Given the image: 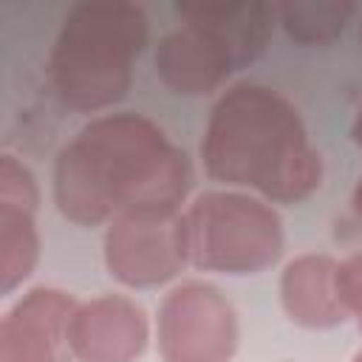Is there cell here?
<instances>
[{"label":"cell","instance_id":"1","mask_svg":"<svg viewBox=\"0 0 362 362\" xmlns=\"http://www.w3.org/2000/svg\"><path fill=\"white\" fill-rule=\"evenodd\" d=\"M189 187L187 153L139 113L90 119L54 164L57 209L79 226L139 209H178Z\"/></svg>","mask_w":362,"mask_h":362},{"label":"cell","instance_id":"2","mask_svg":"<svg viewBox=\"0 0 362 362\" xmlns=\"http://www.w3.org/2000/svg\"><path fill=\"white\" fill-rule=\"evenodd\" d=\"M201 158L209 178L249 187L280 204L305 201L322 178L320 153L297 107L260 82H240L221 93L206 119Z\"/></svg>","mask_w":362,"mask_h":362},{"label":"cell","instance_id":"3","mask_svg":"<svg viewBox=\"0 0 362 362\" xmlns=\"http://www.w3.org/2000/svg\"><path fill=\"white\" fill-rule=\"evenodd\" d=\"M150 40L147 14L133 3H76L54 40L48 71L57 96L74 110L116 105L133 79V59Z\"/></svg>","mask_w":362,"mask_h":362},{"label":"cell","instance_id":"4","mask_svg":"<svg viewBox=\"0 0 362 362\" xmlns=\"http://www.w3.org/2000/svg\"><path fill=\"white\" fill-rule=\"evenodd\" d=\"M189 263L201 272L257 274L283 255V221L260 198L201 192L184 212Z\"/></svg>","mask_w":362,"mask_h":362},{"label":"cell","instance_id":"5","mask_svg":"<svg viewBox=\"0 0 362 362\" xmlns=\"http://www.w3.org/2000/svg\"><path fill=\"white\" fill-rule=\"evenodd\" d=\"M164 362H232L238 351V314L209 283L170 288L156 317Z\"/></svg>","mask_w":362,"mask_h":362},{"label":"cell","instance_id":"6","mask_svg":"<svg viewBox=\"0 0 362 362\" xmlns=\"http://www.w3.org/2000/svg\"><path fill=\"white\" fill-rule=\"evenodd\" d=\"M189 263L184 215L178 209H139L110 221L105 232V266L130 288L164 286Z\"/></svg>","mask_w":362,"mask_h":362},{"label":"cell","instance_id":"7","mask_svg":"<svg viewBox=\"0 0 362 362\" xmlns=\"http://www.w3.org/2000/svg\"><path fill=\"white\" fill-rule=\"evenodd\" d=\"M147 337L144 308L122 294L79 303L68 322V348L76 362H136Z\"/></svg>","mask_w":362,"mask_h":362},{"label":"cell","instance_id":"8","mask_svg":"<svg viewBox=\"0 0 362 362\" xmlns=\"http://www.w3.org/2000/svg\"><path fill=\"white\" fill-rule=\"evenodd\" d=\"M74 308V297L59 288L23 294L0 322V362H65Z\"/></svg>","mask_w":362,"mask_h":362},{"label":"cell","instance_id":"9","mask_svg":"<svg viewBox=\"0 0 362 362\" xmlns=\"http://www.w3.org/2000/svg\"><path fill=\"white\" fill-rule=\"evenodd\" d=\"M40 189L31 170L14 156L0 158V283L14 291L37 266L40 235L34 212Z\"/></svg>","mask_w":362,"mask_h":362},{"label":"cell","instance_id":"10","mask_svg":"<svg viewBox=\"0 0 362 362\" xmlns=\"http://www.w3.org/2000/svg\"><path fill=\"white\" fill-rule=\"evenodd\" d=\"M175 14L206 31L232 59L235 71L252 65L272 40L277 8L269 3H178Z\"/></svg>","mask_w":362,"mask_h":362},{"label":"cell","instance_id":"11","mask_svg":"<svg viewBox=\"0 0 362 362\" xmlns=\"http://www.w3.org/2000/svg\"><path fill=\"white\" fill-rule=\"evenodd\" d=\"M235 71L226 51L201 28L181 25L156 45V74L181 96H204L218 90Z\"/></svg>","mask_w":362,"mask_h":362},{"label":"cell","instance_id":"12","mask_svg":"<svg viewBox=\"0 0 362 362\" xmlns=\"http://www.w3.org/2000/svg\"><path fill=\"white\" fill-rule=\"evenodd\" d=\"M280 303L291 322L303 328H334L348 320L337 294V260L328 255H300L286 263Z\"/></svg>","mask_w":362,"mask_h":362},{"label":"cell","instance_id":"13","mask_svg":"<svg viewBox=\"0 0 362 362\" xmlns=\"http://www.w3.org/2000/svg\"><path fill=\"white\" fill-rule=\"evenodd\" d=\"M354 11L356 6L345 0H288L277 6L280 25L300 45L334 42L345 31Z\"/></svg>","mask_w":362,"mask_h":362},{"label":"cell","instance_id":"14","mask_svg":"<svg viewBox=\"0 0 362 362\" xmlns=\"http://www.w3.org/2000/svg\"><path fill=\"white\" fill-rule=\"evenodd\" d=\"M337 294L348 317L362 320V252L337 263Z\"/></svg>","mask_w":362,"mask_h":362},{"label":"cell","instance_id":"15","mask_svg":"<svg viewBox=\"0 0 362 362\" xmlns=\"http://www.w3.org/2000/svg\"><path fill=\"white\" fill-rule=\"evenodd\" d=\"M354 212H356V221H359V226H362V178H359V184H356V189H354Z\"/></svg>","mask_w":362,"mask_h":362},{"label":"cell","instance_id":"16","mask_svg":"<svg viewBox=\"0 0 362 362\" xmlns=\"http://www.w3.org/2000/svg\"><path fill=\"white\" fill-rule=\"evenodd\" d=\"M351 136H354V141H356V147L362 150V110L356 113V119H354V127H351Z\"/></svg>","mask_w":362,"mask_h":362},{"label":"cell","instance_id":"17","mask_svg":"<svg viewBox=\"0 0 362 362\" xmlns=\"http://www.w3.org/2000/svg\"><path fill=\"white\" fill-rule=\"evenodd\" d=\"M351 362H362V351H356V354H354V359H351Z\"/></svg>","mask_w":362,"mask_h":362},{"label":"cell","instance_id":"18","mask_svg":"<svg viewBox=\"0 0 362 362\" xmlns=\"http://www.w3.org/2000/svg\"><path fill=\"white\" fill-rule=\"evenodd\" d=\"M356 325H359V334H362V320H356Z\"/></svg>","mask_w":362,"mask_h":362},{"label":"cell","instance_id":"19","mask_svg":"<svg viewBox=\"0 0 362 362\" xmlns=\"http://www.w3.org/2000/svg\"><path fill=\"white\" fill-rule=\"evenodd\" d=\"M359 40H362V23H359Z\"/></svg>","mask_w":362,"mask_h":362}]
</instances>
